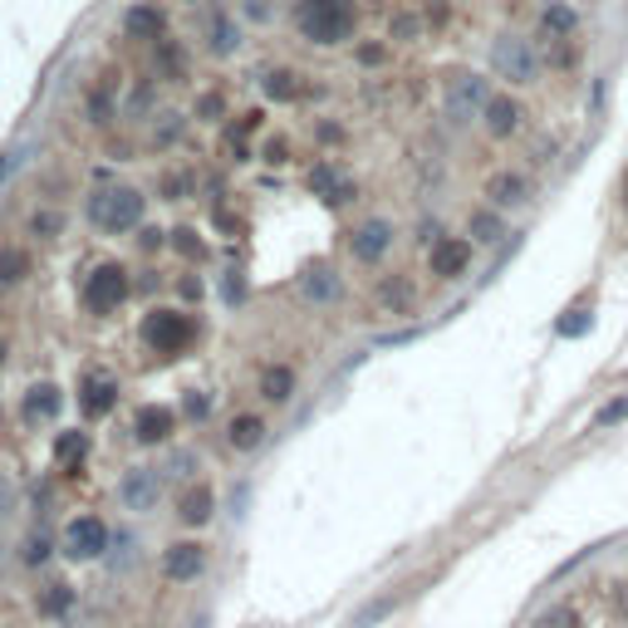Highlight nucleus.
<instances>
[{"label":"nucleus","instance_id":"f257e3e1","mask_svg":"<svg viewBox=\"0 0 628 628\" xmlns=\"http://www.w3.org/2000/svg\"><path fill=\"white\" fill-rule=\"evenodd\" d=\"M486 65L491 75L511 89H530V83L546 79V49L536 35H520V30H501L486 45Z\"/></svg>","mask_w":628,"mask_h":628},{"label":"nucleus","instance_id":"f03ea898","mask_svg":"<svg viewBox=\"0 0 628 628\" xmlns=\"http://www.w3.org/2000/svg\"><path fill=\"white\" fill-rule=\"evenodd\" d=\"M295 30L305 45L339 49L359 30V0H295Z\"/></svg>","mask_w":628,"mask_h":628},{"label":"nucleus","instance_id":"7ed1b4c3","mask_svg":"<svg viewBox=\"0 0 628 628\" xmlns=\"http://www.w3.org/2000/svg\"><path fill=\"white\" fill-rule=\"evenodd\" d=\"M89 222L99 226L103 236H128L143 226V212H148V197L138 187H99V192L83 202Z\"/></svg>","mask_w":628,"mask_h":628},{"label":"nucleus","instance_id":"20e7f679","mask_svg":"<svg viewBox=\"0 0 628 628\" xmlns=\"http://www.w3.org/2000/svg\"><path fill=\"white\" fill-rule=\"evenodd\" d=\"M486 99H491V79L476 75V69H452V75L442 79V113H447L452 128H471V123H481Z\"/></svg>","mask_w":628,"mask_h":628},{"label":"nucleus","instance_id":"39448f33","mask_svg":"<svg viewBox=\"0 0 628 628\" xmlns=\"http://www.w3.org/2000/svg\"><path fill=\"white\" fill-rule=\"evenodd\" d=\"M197 339V319L182 310H148L143 314V344L162 359H177L182 349H192Z\"/></svg>","mask_w":628,"mask_h":628},{"label":"nucleus","instance_id":"423d86ee","mask_svg":"<svg viewBox=\"0 0 628 628\" xmlns=\"http://www.w3.org/2000/svg\"><path fill=\"white\" fill-rule=\"evenodd\" d=\"M128 290H133L128 270H123L119 260H103V266H93L89 276H83L79 300H83V310L89 314H113L123 300H128Z\"/></svg>","mask_w":628,"mask_h":628},{"label":"nucleus","instance_id":"0eeeda50","mask_svg":"<svg viewBox=\"0 0 628 628\" xmlns=\"http://www.w3.org/2000/svg\"><path fill=\"white\" fill-rule=\"evenodd\" d=\"M59 550L69 554L75 564H89V560H103V554L113 550V530L103 516H93V511H83L65 526V540H59Z\"/></svg>","mask_w":628,"mask_h":628},{"label":"nucleus","instance_id":"6e6552de","mask_svg":"<svg viewBox=\"0 0 628 628\" xmlns=\"http://www.w3.org/2000/svg\"><path fill=\"white\" fill-rule=\"evenodd\" d=\"M481 197H486L496 212H520V206H530V197H536V182H530L526 167H496V172L486 177V187H481Z\"/></svg>","mask_w":628,"mask_h":628},{"label":"nucleus","instance_id":"1a4fd4ad","mask_svg":"<svg viewBox=\"0 0 628 628\" xmlns=\"http://www.w3.org/2000/svg\"><path fill=\"white\" fill-rule=\"evenodd\" d=\"M520 128H526V103L511 89H491L486 109H481V133H486L491 143H506V138H516Z\"/></svg>","mask_w":628,"mask_h":628},{"label":"nucleus","instance_id":"9d476101","mask_svg":"<svg viewBox=\"0 0 628 628\" xmlns=\"http://www.w3.org/2000/svg\"><path fill=\"white\" fill-rule=\"evenodd\" d=\"M471 260H476V240L447 232L437 246H427V276L433 280H462L471 270Z\"/></svg>","mask_w":628,"mask_h":628},{"label":"nucleus","instance_id":"9b49d317","mask_svg":"<svg viewBox=\"0 0 628 628\" xmlns=\"http://www.w3.org/2000/svg\"><path fill=\"white\" fill-rule=\"evenodd\" d=\"M393 240H397V226L389 216H369V222H359L349 232V256L359 260V266H379V260H389Z\"/></svg>","mask_w":628,"mask_h":628},{"label":"nucleus","instance_id":"f8f14e48","mask_svg":"<svg viewBox=\"0 0 628 628\" xmlns=\"http://www.w3.org/2000/svg\"><path fill=\"white\" fill-rule=\"evenodd\" d=\"M119 501L128 511H138V516L157 511V501H162V467H128L119 481Z\"/></svg>","mask_w":628,"mask_h":628},{"label":"nucleus","instance_id":"ddd939ff","mask_svg":"<svg viewBox=\"0 0 628 628\" xmlns=\"http://www.w3.org/2000/svg\"><path fill=\"white\" fill-rule=\"evenodd\" d=\"M530 35H536L540 45H560V40H574V35H580V5H570V0H546Z\"/></svg>","mask_w":628,"mask_h":628},{"label":"nucleus","instance_id":"4468645a","mask_svg":"<svg viewBox=\"0 0 628 628\" xmlns=\"http://www.w3.org/2000/svg\"><path fill=\"white\" fill-rule=\"evenodd\" d=\"M206 570V546L202 540H172L162 550V580L167 584H192Z\"/></svg>","mask_w":628,"mask_h":628},{"label":"nucleus","instance_id":"2eb2a0df","mask_svg":"<svg viewBox=\"0 0 628 628\" xmlns=\"http://www.w3.org/2000/svg\"><path fill=\"white\" fill-rule=\"evenodd\" d=\"M123 35L138 40V45H157V40L167 35L162 5H153V0H138V5H128V10H123Z\"/></svg>","mask_w":628,"mask_h":628},{"label":"nucleus","instance_id":"dca6fc26","mask_svg":"<svg viewBox=\"0 0 628 628\" xmlns=\"http://www.w3.org/2000/svg\"><path fill=\"white\" fill-rule=\"evenodd\" d=\"M113 403H119V379H109V373H83V379H79L83 417H109Z\"/></svg>","mask_w":628,"mask_h":628},{"label":"nucleus","instance_id":"f3484780","mask_svg":"<svg viewBox=\"0 0 628 628\" xmlns=\"http://www.w3.org/2000/svg\"><path fill=\"white\" fill-rule=\"evenodd\" d=\"M310 192L314 197H324L329 206H344L349 197H359V187L344 177V167L339 162H314V172H310Z\"/></svg>","mask_w":628,"mask_h":628},{"label":"nucleus","instance_id":"a211bd4d","mask_svg":"<svg viewBox=\"0 0 628 628\" xmlns=\"http://www.w3.org/2000/svg\"><path fill=\"white\" fill-rule=\"evenodd\" d=\"M236 49H240V20L232 10H212V15H206V55L232 59Z\"/></svg>","mask_w":628,"mask_h":628},{"label":"nucleus","instance_id":"6ab92c4d","mask_svg":"<svg viewBox=\"0 0 628 628\" xmlns=\"http://www.w3.org/2000/svg\"><path fill=\"white\" fill-rule=\"evenodd\" d=\"M467 236L476 240V250H481V246H501V240L511 236L506 212H496V206H491V202L471 206V216H467Z\"/></svg>","mask_w":628,"mask_h":628},{"label":"nucleus","instance_id":"aec40b11","mask_svg":"<svg viewBox=\"0 0 628 628\" xmlns=\"http://www.w3.org/2000/svg\"><path fill=\"white\" fill-rule=\"evenodd\" d=\"M177 433V413L172 407H157V403H148V407H138V417H133V437H138L143 447H157V442H167V437Z\"/></svg>","mask_w":628,"mask_h":628},{"label":"nucleus","instance_id":"412c9836","mask_svg":"<svg viewBox=\"0 0 628 628\" xmlns=\"http://www.w3.org/2000/svg\"><path fill=\"white\" fill-rule=\"evenodd\" d=\"M373 295H379V305L389 310V314H413L417 310V285H413V276H403V270L383 276Z\"/></svg>","mask_w":628,"mask_h":628},{"label":"nucleus","instance_id":"4be33fe9","mask_svg":"<svg viewBox=\"0 0 628 628\" xmlns=\"http://www.w3.org/2000/svg\"><path fill=\"white\" fill-rule=\"evenodd\" d=\"M300 295H305L310 305H334V300L344 295V280L334 276L329 266H310L305 276H300Z\"/></svg>","mask_w":628,"mask_h":628},{"label":"nucleus","instance_id":"5701e85b","mask_svg":"<svg viewBox=\"0 0 628 628\" xmlns=\"http://www.w3.org/2000/svg\"><path fill=\"white\" fill-rule=\"evenodd\" d=\"M177 516H182V526H206V520L216 516V491L206 486V481L187 486L182 501H177Z\"/></svg>","mask_w":628,"mask_h":628},{"label":"nucleus","instance_id":"b1692460","mask_svg":"<svg viewBox=\"0 0 628 628\" xmlns=\"http://www.w3.org/2000/svg\"><path fill=\"white\" fill-rule=\"evenodd\" d=\"M266 433L270 427H266V417L260 413H236L232 427H226V442H232L236 452H256V447L266 442Z\"/></svg>","mask_w":628,"mask_h":628},{"label":"nucleus","instance_id":"393cba45","mask_svg":"<svg viewBox=\"0 0 628 628\" xmlns=\"http://www.w3.org/2000/svg\"><path fill=\"white\" fill-rule=\"evenodd\" d=\"M153 65H157V79H167V83H182L187 79V49H182V40H157L153 45Z\"/></svg>","mask_w":628,"mask_h":628},{"label":"nucleus","instance_id":"a878e982","mask_svg":"<svg viewBox=\"0 0 628 628\" xmlns=\"http://www.w3.org/2000/svg\"><path fill=\"white\" fill-rule=\"evenodd\" d=\"M266 99H276V103H300V99H310V83L295 75V69H270L266 75Z\"/></svg>","mask_w":628,"mask_h":628},{"label":"nucleus","instance_id":"bb28decb","mask_svg":"<svg viewBox=\"0 0 628 628\" xmlns=\"http://www.w3.org/2000/svg\"><path fill=\"white\" fill-rule=\"evenodd\" d=\"M260 397H266V403H290V397H295V369H290V363H270V369L260 373Z\"/></svg>","mask_w":628,"mask_h":628},{"label":"nucleus","instance_id":"cd10ccee","mask_svg":"<svg viewBox=\"0 0 628 628\" xmlns=\"http://www.w3.org/2000/svg\"><path fill=\"white\" fill-rule=\"evenodd\" d=\"M59 407H65V393H59L55 383H35V389L25 393V417H30V423H40V417H55Z\"/></svg>","mask_w":628,"mask_h":628},{"label":"nucleus","instance_id":"c85d7f7f","mask_svg":"<svg viewBox=\"0 0 628 628\" xmlns=\"http://www.w3.org/2000/svg\"><path fill=\"white\" fill-rule=\"evenodd\" d=\"M40 614H45V619H65L69 609H75V590H69L65 580H55V584H45V594H40Z\"/></svg>","mask_w":628,"mask_h":628},{"label":"nucleus","instance_id":"c756f323","mask_svg":"<svg viewBox=\"0 0 628 628\" xmlns=\"http://www.w3.org/2000/svg\"><path fill=\"white\" fill-rule=\"evenodd\" d=\"M30 276V250L25 246H0V285H20Z\"/></svg>","mask_w":628,"mask_h":628},{"label":"nucleus","instance_id":"7c9ffc66","mask_svg":"<svg viewBox=\"0 0 628 628\" xmlns=\"http://www.w3.org/2000/svg\"><path fill=\"white\" fill-rule=\"evenodd\" d=\"M89 457V433H59L55 437V462L59 467H79Z\"/></svg>","mask_w":628,"mask_h":628},{"label":"nucleus","instance_id":"2f4dec72","mask_svg":"<svg viewBox=\"0 0 628 628\" xmlns=\"http://www.w3.org/2000/svg\"><path fill=\"white\" fill-rule=\"evenodd\" d=\"M30 232H35L40 240H55L59 232H65V212H55V206H40V212L30 216Z\"/></svg>","mask_w":628,"mask_h":628},{"label":"nucleus","instance_id":"473e14b6","mask_svg":"<svg viewBox=\"0 0 628 628\" xmlns=\"http://www.w3.org/2000/svg\"><path fill=\"white\" fill-rule=\"evenodd\" d=\"M83 109H89V123H93V128H103V123H109L113 113H119V99H113L109 89H93V93H89V103H83Z\"/></svg>","mask_w":628,"mask_h":628},{"label":"nucleus","instance_id":"72a5a7b5","mask_svg":"<svg viewBox=\"0 0 628 628\" xmlns=\"http://www.w3.org/2000/svg\"><path fill=\"white\" fill-rule=\"evenodd\" d=\"M417 35H423V20H417L413 10H397L393 25H389V40H397V45H413Z\"/></svg>","mask_w":628,"mask_h":628},{"label":"nucleus","instance_id":"f704fd0d","mask_svg":"<svg viewBox=\"0 0 628 628\" xmlns=\"http://www.w3.org/2000/svg\"><path fill=\"white\" fill-rule=\"evenodd\" d=\"M536 628H580V614H574V604H550L536 619Z\"/></svg>","mask_w":628,"mask_h":628},{"label":"nucleus","instance_id":"c9c22d12","mask_svg":"<svg viewBox=\"0 0 628 628\" xmlns=\"http://www.w3.org/2000/svg\"><path fill=\"white\" fill-rule=\"evenodd\" d=\"M177 138H182V113H167L162 128H153V143H157V148H172Z\"/></svg>","mask_w":628,"mask_h":628},{"label":"nucleus","instance_id":"e433bc0d","mask_svg":"<svg viewBox=\"0 0 628 628\" xmlns=\"http://www.w3.org/2000/svg\"><path fill=\"white\" fill-rule=\"evenodd\" d=\"M172 246L182 250V256H202V236H197V226H177V232H172Z\"/></svg>","mask_w":628,"mask_h":628},{"label":"nucleus","instance_id":"4c0bfd02","mask_svg":"<svg viewBox=\"0 0 628 628\" xmlns=\"http://www.w3.org/2000/svg\"><path fill=\"white\" fill-rule=\"evenodd\" d=\"M442 236H447V226L437 222V216H423V222H417V246H437Z\"/></svg>","mask_w":628,"mask_h":628},{"label":"nucleus","instance_id":"58836bf2","mask_svg":"<svg viewBox=\"0 0 628 628\" xmlns=\"http://www.w3.org/2000/svg\"><path fill=\"white\" fill-rule=\"evenodd\" d=\"M182 413H187V417H192V423H202V417H206V413H212V397H206V393H197V389H192V393H187V403H182Z\"/></svg>","mask_w":628,"mask_h":628},{"label":"nucleus","instance_id":"ea45409f","mask_svg":"<svg viewBox=\"0 0 628 628\" xmlns=\"http://www.w3.org/2000/svg\"><path fill=\"white\" fill-rule=\"evenodd\" d=\"M222 109H226V99L222 93H202V99H197V119H222Z\"/></svg>","mask_w":628,"mask_h":628},{"label":"nucleus","instance_id":"a19ab883","mask_svg":"<svg viewBox=\"0 0 628 628\" xmlns=\"http://www.w3.org/2000/svg\"><path fill=\"white\" fill-rule=\"evenodd\" d=\"M354 59H359L363 69H373V65H383V59H389V45H359V49H354Z\"/></svg>","mask_w":628,"mask_h":628},{"label":"nucleus","instance_id":"79ce46f5","mask_svg":"<svg viewBox=\"0 0 628 628\" xmlns=\"http://www.w3.org/2000/svg\"><path fill=\"white\" fill-rule=\"evenodd\" d=\"M162 471H172V476H197V452H172V462Z\"/></svg>","mask_w":628,"mask_h":628},{"label":"nucleus","instance_id":"37998d69","mask_svg":"<svg viewBox=\"0 0 628 628\" xmlns=\"http://www.w3.org/2000/svg\"><path fill=\"white\" fill-rule=\"evenodd\" d=\"M49 560V536H30L25 540V564H45Z\"/></svg>","mask_w":628,"mask_h":628},{"label":"nucleus","instance_id":"c03bdc74","mask_svg":"<svg viewBox=\"0 0 628 628\" xmlns=\"http://www.w3.org/2000/svg\"><path fill=\"white\" fill-rule=\"evenodd\" d=\"M240 15L256 20V25H266V20H270V0H240Z\"/></svg>","mask_w":628,"mask_h":628},{"label":"nucleus","instance_id":"a18cd8bd","mask_svg":"<svg viewBox=\"0 0 628 628\" xmlns=\"http://www.w3.org/2000/svg\"><path fill=\"white\" fill-rule=\"evenodd\" d=\"M619 417H628V397H619L614 407H604V413L594 417V427H609V423H619Z\"/></svg>","mask_w":628,"mask_h":628},{"label":"nucleus","instance_id":"49530a36","mask_svg":"<svg viewBox=\"0 0 628 628\" xmlns=\"http://www.w3.org/2000/svg\"><path fill=\"white\" fill-rule=\"evenodd\" d=\"M143 250H162V232H157V226L143 232Z\"/></svg>","mask_w":628,"mask_h":628},{"label":"nucleus","instance_id":"de8ad7c7","mask_svg":"<svg viewBox=\"0 0 628 628\" xmlns=\"http://www.w3.org/2000/svg\"><path fill=\"white\" fill-rule=\"evenodd\" d=\"M614 609H619V619H628V584L614 590Z\"/></svg>","mask_w":628,"mask_h":628},{"label":"nucleus","instance_id":"09e8293b","mask_svg":"<svg viewBox=\"0 0 628 628\" xmlns=\"http://www.w3.org/2000/svg\"><path fill=\"white\" fill-rule=\"evenodd\" d=\"M319 138H324V143H339L344 128H339V123H319Z\"/></svg>","mask_w":628,"mask_h":628},{"label":"nucleus","instance_id":"8fccbe9b","mask_svg":"<svg viewBox=\"0 0 628 628\" xmlns=\"http://www.w3.org/2000/svg\"><path fill=\"white\" fill-rule=\"evenodd\" d=\"M285 143H270V148H266V162H285Z\"/></svg>","mask_w":628,"mask_h":628},{"label":"nucleus","instance_id":"3c124183","mask_svg":"<svg viewBox=\"0 0 628 628\" xmlns=\"http://www.w3.org/2000/svg\"><path fill=\"white\" fill-rule=\"evenodd\" d=\"M182 295L187 300H202V280H182Z\"/></svg>","mask_w":628,"mask_h":628},{"label":"nucleus","instance_id":"603ef678","mask_svg":"<svg viewBox=\"0 0 628 628\" xmlns=\"http://www.w3.org/2000/svg\"><path fill=\"white\" fill-rule=\"evenodd\" d=\"M10 162H15V157H10V153H0V182H5V177H10Z\"/></svg>","mask_w":628,"mask_h":628},{"label":"nucleus","instance_id":"864d4df0","mask_svg":"<svg viewBox=\"0 0 628 628\" xmlns=\"http://www.w3.org/2000/svg\"><path fill=\"white\" fill-rule=\"evenodd\" d=\"M5 506H10V486L0 481V516H5Z\"/></svg>","mask_w":628,"mask_h":628},{"label":"nucleus","instance_id":"5fc2aeb1","mask_svg":"<svg viewBox=\"0 0 628 628\" xmlns=\"http://www.w3.org/2000/svg\"><path fill=\"white\" fill-rule=\"evenodd\" d=\"M0 369H5V339H0Z\"/></svg>","mask_w":628,"mask_h":628},{"label":"nucleus","instance_id":"6e6d98bb","mask_svg":"<svg viewBox=\"0 0 628 628\" xmlns=\"http://www.w3.org/2000/svg\"><path fill=\"white\" fill-rule=\"evenodd\" d=\"M192 5H197V0H192Z\"/></svg>","mask_w":628,"mask_h":628}]
</instances>
